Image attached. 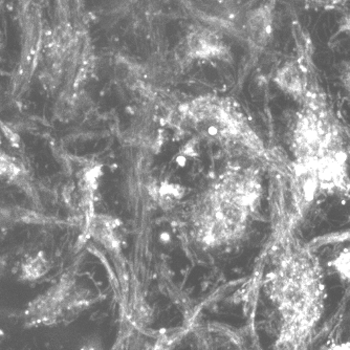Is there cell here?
Wrapping results in <instances>:
<instances>
[{"label": "cell", "mask_w": 350, "mask_h": 350, "mask_svg": "<svg viewBox=\"0 0 350 350\" xmlns=\"http://www.w3.org/2000/svg\"><path fill=\"white\" fill-rule=\"evenodd\" d=\"M343 83L345 86L346 90H347L348 94L350 98V68L346 70L345 74L343 76Z\"/></svg>", "instance_id": "9a60e30c"}, {"label": "cell", "mask_w": 350, "mask_h": 350, "mask_svg": "<svg viewBox=\"0 0 350 350\" xmlns=\"http://www.w3.org/2000/svg\"><path fill=\"white\" fill-rule=\"evenodd\" d=\"M5 267H7V261L3 257H0V278L5 273Z\"/></svg>", "instance_id": "2e32d148"}, {"label": "cell", "mask_w": 350, "mask_h": 350, "mask_svg": "<svg viewBox=\"0 0 350 350\" xmlns=\"http://www.w3.org/2000/svg\"><path fill=\"white\" fill-rule=\"evenodd\" d=\"M325 350H350V341L335 342L328 345Z\"/></svg>", "instance_id": "5bb4252c"}, {"label": "cell", "mask_w": 350, "mask_h": 350, "mask_svg": "<svg viewBox=\"0 0 350 350\" xmlns=\"http://www.w3.org/2000/svg\"><path fill=\"white\" fill-rule=\"evenodd\" d=\"M258 178L252 172H231L216 185L200 206L198 234L206 243H220L239 235L260 198Z\"/></svg>", "instance_id": "7a4b0ae2"}, {"label": "cell", "mask_w": 350, "mask_h": 350, "mask_svg": "<svg viewBox=\"0 0 350 350\" xmlns=\"http://www.w3.org/2000/svg\"><path fill=\"white\" fill-rule=\"evenodd\" d=\"M81 350H100L97 345H94V343H88L84 345L81 348Z\"/></svg>", "instance_id": "ac0fdd59"}, {"label": "cell", "mask_w": 350, "mask_h": 350, "mask_svg": "<svg viewBox=\"0 0 350 350\" xmlns=\"http://www.w3.org/2000/svg\"><path fill=\"white\" fill-rule=\"evenodd\" d=\"M328 265L343 282L350 285V245L342 249Z\"/></svg>", "instance_id": "8fae6325"}, {"label": "cell", "mask_w": 350, "mask_h": 350, "mask_svg": "<svg viewBox=\"0 0 350 350\" xmlns=\"http://www.w3.org/2000/svg\"><path fill=\"white\" fill-rule=\"evenodd\" d=\"M187 51L198 59L219 58L226 55V46L216 33L208 29H196L187 38Z\"/></svg>", "instance_id": "8992f818"}, {"label": "cell", "mask_w": 350, "mask_h": 350, "mask_svg": "<svg viewBox=\"0 0 350 350\" xmlns=\"http://www.w3.org/2000/svg\"><path fill=\"white\" fill-rule=\"evenodd\" d=\"M316 3H323V5H336L340 3L341 0H314Z\"/></svg>", "instance_id": "e0dca14e"}, {"label": "cell", "mask_w": 350, "mask_h": 350, "mask_svg": "<svg viewBox=\"0 0 350 350\" xmlns=\"http://www.w3.org/2000/svg\"><path fill=\"white\" fill-rule=\"evenodd\" d=\"M345 241H350V229L342 232V233H337L335 235L322 236V237L317 238L316 241L310 243L308 245V247H319L322 245H330V243H345Z\"/></svg>", "instance_id": "7c38bea8"}, {"label": "cell", "mask_w": 350, "mask_h": 350, "mask_svg": "<svg viewBox=\"0 0 350 350\" xmlns=\"http://www.w3.org/2000/svg\"><path fill=\"white\" fill-rule=\"evenodd\" d=\"M339 124L319 92L314 94L297 113L292 133L295 163L316 162L334 151L344 149Z\"/></svg>", "instance_id": "3957f363"}, {"label": "cell", "mask_w": 350, "mask_h": 350, "mask_svg": "<svg viewBox=\"0 0 350 350\" xmlns=\"http://www.w3.org/2000/svg\"><path fill=\"white\" fill-rule=\"evenodd\" d=\"M116 228L117 226L115 220L108 219L107 217L98 216L92 219V235L107 247L108 245H113L117 241L115 235Z\"/></svg>", "instance_id": "30bf717a"}, {"label": "cell", "mask_w": 350, "mask_h": 350, "mask_svg": "<svg viewBox=\"0 0 350 350\" xmlns=\"http://www.w3.org/2000/svg\"><path fill=\"white\" fill-rule=\"evenodd\" d=\"M50 269V260L47 259L44 252L40 251L23 261L21 269V279L27 282H34L45 276Z\"/></svg>", "instance_id": "9c48e42d"}, {"label": "cell", "mask_w": 350, "mask_h": 350, "mask_svg": "<svg viewBox=\"0 0 350 350\" xmlns=\"http://www.w3.org/2000/svg\"><path fill=\"white\" fill-rule=\"evenodd\" d=\"M349 154L345 148L334 151L316 162L308 163L320 196H350ZM300 164V163H299Z\"/></svg>", "instance_id": "277c9868"}, {"label": "cell", "mask_w": 350, "mask_h": 350, "mask_svg": "<svg viewBox=\"0 0 350 350\" xmlns=\"http://www.w3.org/2000/svg\"><path fill=\"white\" fill-rule=\"evenodd\" d=\"M275 82L283 92L299 100L301 104L308 102L317 92L304 66L295 61L286 63L278 70Z\"/></svg>", "instance_id": "5b68a950"}, {"label": "cell", "mask_w": 350, "mask_h": 350, "mask_svg": "<svg viewBox=\"0 0 350 350\" xmlns=\"http://www.w3.org/2000/svg\"><path fill=\"white\" fill-rule=\"evenodd\" d=\"M0 180L17 185L27 193L31 194V198H34V193L31 192L33 188L25 167L3 151H0Z\"/></svg>", "instance_id": "ba28073f"}, {"label": "cell", "mask_w": 350, "mask_h": 350, "mask_svg": "<svg viewBox=\"0 0 350 350\" xmlns=\"http://www.w3.org/2000/svg\"><path fill=\"white\" fill-rule=\"evenodd\" d=\"M269 292L283 320L277 350H308L326 302L323 269L310 247L281 259L269 277Z\"/></svg>", "instance_id": "6da1fadb"}, {"label": "cell", "mask_w": 350, "mask_h": 350, "mask_svg": "<svg viewBox=\"0 0 350 350\" xmlns=\"http://www.w3.org/2000/svg\"><path fill=\"white\" fill-rule=\"evenodd\" d=\"M1 129H3V133H5V135L7 137V139H9L10 141H11L12 144H13L14 146H18L19 141H21V139H19L18 135H16L15 131H12V129H10L9 126L5 125V124H3Z\"/></svg>", "instance_id": "4fadbf2b"}, {"label": "cell", "mask_w": 350, "mask_h": 350, "mask_svg": "<svg viewBox=\"0 0 350 350\" xmlns=\"http://www.w3.org/2000/svg\"><path fill=\"white\" fill-rule=\"evenodd\" d=\"M273 31V8L263 5L254 10L247 16L245 34L249 40L256 46H265L269 42Z\"/></svg>", "instance_id": "52a82bcc"}]
</instances>
